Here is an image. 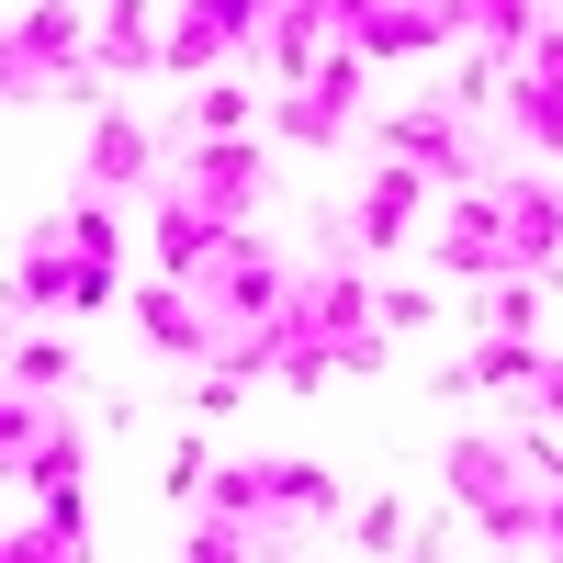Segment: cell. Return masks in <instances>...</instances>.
Wrapping results in <instances>:
<instances>
[{
    "label": "cell",
    "mask_w": 563,
    "mask_h": 563,
    "mask_svg": "<svg viewBox=\"0 0 563 563\" xmlns=\"http://www.w3.org/2000/svg\"><path fill=\"white\" fill-rule=\"evenodd\" d=\"M0 79H12V102H102V79H90V12L79 0H34V12L0 34Z\"/></svg>",
    "instance_id": "obj_1"
},
{
    "label": "cell",
    "mask_w": 563,
    "mask_h": 563,
    "mask_svg": "<svg viewBox=\"0 0 563 563\" xmlns=\"http://www.w3.org/2000/svg\"><path fill=\"white\" fill-rule=\"evenodd\" d=\"M271 23H282V0H180V23H169V45H158V68H169V79H203L214 57H260Z\"/></svg>",
    "instance_id": "obj_2"
},
{
    "label": "cell",
    "mask_w": 563,
    "mask_h": 563,
    "mask_svg": "<svg viewBox=\"0 0 563 563\" xmlns=\"http://www.w3.org/2000/svg\"><path fill=\"white\" fill-rule=\"evenodd\" d=\"M294 294H305V271L294 260H271L260 238H238L214 260V282H203V305H214V327L238 339V327H271V316H294Z\"/></svg>",
    "instance_id": "obj_3"
},
{
    "label": "cell",
    "mask_w": 563,
    "mask_h": 563,
    "mask_svg": "<svg viewBox=\"0 0 563 563\" xmlns=\"http://www.w3.org/2000/svg\"><path fill=\"white\" fill-rule=\"evenodd\" d=\"M238 249V225H225L214 203H192V192H158V225H147V260H158V282H214V260Z\"/></svg>",
    "instance_id": "obj_4"
},
{
    "label": "cell",
    "mask_w": 563,
    "mask_h": 563,
    "mask_svg": "<svg viewBox=\"0 0 563 563\" xmlns=\"http://www.w3.org/2000/svg\"><path fill=\"white\" fill-rule=\"evenodd\" d=\"M384 158H417L429 180H451V192H474L485 158H474V135H462V102H429V113H384V135H372Z\"/></svg>",
    "instance_id": "obj_5"
},
{
    "label": "cell",
    "mask_w": 563,
    "mask_h": 563,
    "mask_svg": "<svg viewBox=\"0 0 563 563\" xmlns=\"http://www.w3.org/2000/svg\"><path fill=\"white\" fill-rule=\"evenodd\" d=\"M124 305H135V327L169 350V361H214L225 350V327H214V305L192 294V282H158V271H135L124 282Z\"/></svg>",
    "instance_id": "obj_6"
},
{
    "label": "cell",
    "mask_w": 563,
    "mask_h": 563,
    "mask_svg": "<svg viewBox=\"0 0 563 563\" xmlns=\"http://www.w3.org/2000/svg\"><path fill=\"white\" fill-rule=\"evenodd\" d=\"M260 147H249V135H192V147H180V180H169V192H192V203H214L225 225H238L249 203H260Z\"/></svg>",
    "instance_id": "obj_7"
},
{
    "label": "cell",
    "mask_w": 563,
    "mask_h": 563,
    "mask_svg": "<svg viewBox=\"0 0 563 563\" xmlns=\"http://www.w3.org/2000/svg\"><path fill=\"white\" fill-rule=\"evenodd\" d=\"M417 203H429V169H417V158H372V180L350 192V249L384 260L406 225H417Z\"/></svg>",
    "instance_id": "obj_8"
},
{
    "label": "cell",
    "mask_w": 563,
    "mask_h": 563,
    "mask_svg": "<svg viewBox=\"0 0 563 563\" xmlns=\"http://www.w3.org/2000/svg\"><path fill=\"white\" fill-rule=\"evenodd\" d=\"M496 203H507V260L552 271L563 260V192H552V180H496Z\"/></svg>",
    "instance_id": "obj_9"
},
{
    "label": "cell",
    "mask_w": 563,
    "mask_h": 563,
    "mask_svg": "<svg viewBox=\"0 0 563 563\" xmlns=\"http://www.w3.org/2000/svg\"><path fill=\"white\" fill-rule=\"evenodd\" d=\"M158 45L169 34H147V0H113V12H90V79H147L158 68Z\"/></svg>",
    "instance_id": "obj_10"
},
{
    "label": "cell",
    "mask_w": 563,
    "mask_h": 563,
    "mask_svg": "<svg viewBox=\"0 0 563 563\" xmlns=\"http://www.w3.org/2000/svg\"><path fill=\"white\" fill-rule=\"evenodd\" d=\"M541 361H552V350H530L519 327H485V339H474V372H440V395H530Z\"/></svg>",
    "instance_id": "obj_11"
},
{
    "label": "cell",
    "mask_w": 563,
    "mask_h": 563,
    "mask_svg": "<svg viewBox=\"0 0 563 563\" xmlns=\"http://www.w3.org/2000/svg\"><path fill=\"white\" fill-rule=\"evenodd\" d=\"M79 271H90V260L68 249V225L23 238V260H12V316H23V305H68V294H79Z\"/></svg>",
    "instance_id": "obj_12"
},
{
    "label": "cell",
    "mask_w": 563,
    "mask_h": 563,
    "mask_svg": "<svg viewBox=\"0 0 563 563\" xmlns=\"http://www.w3.org/2000/svg\"><path fill=\"white\" fill-rule=\"evenodd\" d=\"M147 169H158V135L135 124V113H102V124H90V180H113V192H124V180H147Z\"/></svg>",
    "instance_id": "obj_13"
},
{
    "label": "cell",
    "mask_w": 563,
    "mask_h": 563,
    "mask_svg": "<svg viewBox=\"0 0 563 563\" xmlns=\"http://www.w3.org/2000/svg\"><path fill=\"white\" fill-rule=\"evenodd\" d=\"M462 34H485V57H530V34H541V0H451Z\"/></svg>",
    "instance_id": "obj_14"
},
{
    "label": "cell",
    "mask_w": 563,
    "mask_h": 563,
    "mask_svg": "<svg viewBox=\"0 0 563 563\" xmlns=\"http://www.w3.org/2000/svg\"><path fill=\"white\" fill-rule=\"evenodd\" d=\"M260 474V507H294V519H327L339 485H327V462H249Z\"/></svg>",
    "instance_id": "obj_15"
},
{
    "label": "cell",
    "mask_w": 563,
    "mask_h": 563,
    "mask_svg": "<svg viewBox=\"0 0 563 563\" xmlns=\"http://www.w3.org/2000/svg\"><path fill=\"white\" fill-rule=\"evenodd\" d=\"M79 462H90V451H79V429H57V417H45V440L12 462V474H23L34 496H79Z\"/></svg>",
    "instance_id": "obj_16"
},
{
    "label": "cell",
    "mask_w": 563,
    "mask_h": 563,
    "mask_svg": "<svg viewBox=\"0 0 563 563\" xmlns=\"http://www.w3.org/2000/svg\"><path fill=\"white\" fill-rule=\"evenodd\" d=\"M507 113H519V135H530L541 158H563V90H552V79L519 68V79H507Z\"/></svg>",
    "instance_id": "obj_17"
},
{
    "label": "cell",
    "mask_w": 563,
    "mask_h": 563,
    "mask_svg": "<svg viewBox=\"0 0 563 563\" xmlns=\"http://www.w3.org/2000/svg\"><path fill=\"white\" fill-rule=\"evenodd\" d=\"M249 552H260V530L238 519V507H203V530L180 541V563H249Z\"/></svg>",
    "instance_id": "obj_18"
},
{
    "label": "cell",
    "mask_w": 563,
    "mask_h": 563,
    "mask_svg": "<svg viewBox=\"0 0 563 563\" xmlns=\"http://www.w3.org/2000/svg\"><path fill=\"white\" fill-rule=\"evenodd\" d=\"M68 372H79V350H68V339H23V350H12V384H23V395H57Z\"/></svg>",
    "instance_id": "obj_19"
},
{
    "label": "cell",
    "mask_w": 563,
    "mask_h": 563,
    "mask_svg": "<svg viewBox=\"0 0 563 563\" xmlns=\"http://www.w3.org/2000/svg\"><path fill=\"white\" fill-rule=\"evenodd\" d=\"M68 249H79V260H124V214H113V203H79V214H68Z\"/></svg>",
    "instance_id": "obj_20"
},
{
    "label": "cell",
    "mask_w": 563,
    "mask_h": 563,
    "mask_svg": "<svg viewBox=\"0 0 563 563\" xmlns=\"http://www.w3.org/2000/svg\"><path fill=\"white\" fill-rule=\"evenodd\" d=\"M350 541H361V552H417V541H406V519H395V496L350 507Z\"/></svg>",
    "instance_id": "obj_21"
},
{
    "label": "cell",
    "mask_w": 563,
    "mask_h": 563,
    "mask_svg": "<svg viewBox=\"0 0 563 563\" xmlns=\"http://www.w3.org/2000/svg\"><path fill=\"white\" fill-rule=\"evenodd\" d=\"M0 552H12V563H68V552H79V530H68V519H34V530H12Z\"/></svg>",
    "instance_id": "obj_22"
},
{
    "label": "cell",
    "mask_w": 563,
    "mask_h": 563,
    "mask_svg": "<svg viewBox=\"0 0 563 563\" xmlns=\"http://www.w3.org/2000/svg\"><path fill=\"white\" fill-rule=\"evenodd\" d=\"M238 124H249V90H225V79L192 90V135H238Z\"/></svg>",
    "instance_id": "obj_23"
},
{
    "label": "cell",
    "mask_w": 563,
    "mask_h": 563,
    "mask_svg": "<svg viewBox=\"0 0 563 563\" xmlns=\"http://www.w3.org/2000/svg\"><path fill=\"white\" fill-rule=\"evenodd\" d=\"M519 68H530V79H552V90H563V23H541V34H530V57H519Z\"/></svg>",
    "instance_id": "obj_24"
},
{
    "label": "cell",
    "mask_w": 563,
    "mask_h": 563,
    "mask_svg": "<svg viewBox=\"0 0 563 563\" xmlns=\"http://www.w3.org/2000/svg\"><path fill=\"white\" fill-rule=\"evenodd\" d=\"M530 406H541L552 429H563V361H541V384H530Z\"/></svg>",
    "instance_id": "obj_25"
}]
</instances>
